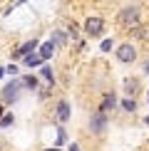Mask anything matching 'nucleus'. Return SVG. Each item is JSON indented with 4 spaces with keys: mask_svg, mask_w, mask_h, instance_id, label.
<instances>
[{
    "mask_svg": "<svg viewBox=\"0 0 149 151\" xmlns=\"http://www.w3.org/2000/svg\"><path fill=\"white\" fill-rule=\"evenodd\" d=\"M117 22H119L122 27H127V30L139 27L142 25V10L137 8V5H127V8H122L117 12Z\"/></svg>",
    "mask_w": 149,
    "mask_h": 151,
    "instance_id": "1",
    "label": "nucleus"
},
{
    "mask_svg": "<svg viewBox=\"0 0 149 151\" xmlns=\"http://www.w3.org/2000/svg\"><path fill=\"white\" fill-rule=\"evenodd\" d=\"M22 89V79H12L8 84L3 87V92H0V104H12L17 102V94Z\"/></svg>",
    "mask_w": 149,
    "mask_h": 151,
    "instance_id": "2",
    "label": "nucleus"
},
{
    "mask_svg": "<svg viewBox=\"0 0 149 151\" xmlns=\"http://www.w3.org/2000/svg\"><path fill=\"white\" fill-rule=\"evenodd\" d=\"M85 32L90 37H99L104 32V17L102 15H87L85 17Z\"/></svg>",
    "mask_w": 149,
    "mask_h": 151,
    "instance_id": "3",
    "label": "nucleus"
},
{
    "mask_svg": "<svg viewBox=\"0 0 149 151\" xmlns=\"http://www.w3.org/2000/svg\"><path fill=\"white\" fill-rule=\"evenodd\" d=\"M139 92H142V82H139V77H124V94H127V99L139 97Z\"/></svg>",
    "mask_w": 149,
    "mask_h": 151,
    "instance_id": "4",
    "label": "nucleus"
},
{
    "mask_svg": "<svg viewBox=\"0 0 149 151\" xmlns=\"http://www.w3.org/2000/svg\"><path fill=\"white\" fill-rule=\"evenodd\" d=\"M117 60L119 62H134L137 60V50H134V45H129V42H124V45H119L117 47Z\"/></svg>",
    "mask_w": 149,
    "mask_h": 151,
    "instance_id": "5",
    "label": "nucleus"
},
{
    "mask_svg": "<svg viewBox=\"0 0 149 151\" xmlns=\"http://www.w3.org/2000/svg\"><path fill=\"white\" fill-rule=\"evenodd\" d=\"M104 127H107V114L97 111V114L90 119V129L95 131V134H102V131H104Z\"/></svg>",
    "mask_w": 149,
    "mask_h": 151,
    "instance_id": "6",
    "label": "nucleus"
},
{
    "mask_svg": "<svg viewBox=\"0 0 149 151\" xmlns=\"http://www.w3.org/2000/svg\"><path fill=\"white\" fill-rule=\"evenodd\" d=\"M55 116H57L60 124H65L67 119H70V104H67L65 99H60V102H57V106H55Z\"/></svg>",
    "mask_w": 149,
    "mask_h": 151,
    "instance_id": "7",
    "label": "nucleus"
},
{
    "mask_svg": "<svg viewBox=\"0 0 149 151\" xmlns=\"http://www.w3.org/2000/svg\"><path fill=\"white\" fill-rule=\"evenodd\" d=\"M35 47H37V40H30V42H25L22 47H17L15 52H12V57H15V60H25L27 55H33Z\"/></svg>",
    "mask_w": 149,
    "mask_h": 151,
    "instance_id": "8",
    "label": "nucleus"
},
{
    "mask_svg": "<svg viewBox=\"0 0 149 151\" xmlns=\"http://www.w3.org/2000/svg\"><path fill=\"white\" fill-rule=\"evenodd\" d=\"M114 106H117V97H114L112 92H109V94H104L102 104H99V111H102V114H107V111H112Z\"/></svg>",
    "mask_w": 149,
    "mask_h": 151,
    "instance_id": "9",
    "label": "nucleus"
},
{
    "mask_svg": "<svg viewBox=\"0 0 149 151\" xmlns=\"http://www.w3.org/2000/svg\"><path fill=\"white\" fill-rule=\"evenodd\" d=\"M52 52H55L52 42H45V45H40V52H37V55H40V57H42V62H45V60H50V57H52Z\"/></svg>",
    "mask_w": 149,
    "mask_h": 151,
    "instance_id": "10",
    "label": "nucleus"
},
{
    "mask_svg": "<svg viewBox=\"0 0 149 151\" xmlns=\"http://www.w3.org/2000/svg\"><path fill=\"white\" fill-rule=\"evenodd\" d=\"M50 42H52V47H62V45H65V42H67V35L65 32H62V30H55V32H52V40H50Z\"/></svg>",
    "mask_w": 149,
    "mask_h": 151,
    "instance_id": "11",
    "label": "nucleus"
},
{
    "mask_svg": "<svg viewBox=\"0 0 149 151\" xmlns=\"http://www.w3.org/2000/svg\"><path fill=\"white\" fill-rule=\"evenodd\" d=\"M129 32H132V37H139V40H147V37H149V30L144 27V25H139V27L129 30Z\"/></svg>",
    "mask_w": 149,
    "mask_h": 151,
    "instance_id": "12",
    "label": "nucleus"
},
{
    "mask_svg": "<svg viewBox=\"0 0 149 151\" xmlns=\"http://www.w3.org/2000/svg\"><path fill=\"white\" fill-rule=\"evenodd\" d=\"M40 79H45V82H47V87L52 84V79H55V77H52V70H50L47 65H45V67L40 70Z\"/></svg>",
    "mask_w": 149,
    "mask_h": 151,
    "instance_id": "13",
    "label": "nucleus"
},
{
    "mask_svg": "<svg viewBox=\"0 0 149 151\" xmlns=\"http://www.w3.org/2000/svg\"><path fill=\"white\" fill-rule=\"evenodd\" d=\"M25 65L27 67H37V65H42V57L40 55H27V57H25Z\"/></svg>",
    "mask_w": 149,
    "mask_h": 151,
    "instance_id": "14",
    "label": "nucleus"
},
{
    "mask_svg": "<svg viewBox=\"0 0 149 151\" xmlns=\"http://www.w3.org/2000/svg\"><path fill=\"white\" fill-rule=\"evenodd\" d=\"M22 87H27V89H37V77H33V74L22 77Z\"/></svg>",
    "mask_w": 149,
    "mask_h": 151,
    "instance_id": "15",
    "label": "nucleus"
},
{
    "mask_svg": "<svg viewBox=\"0 0 149 151\" xmlns=\"http://www.w3.org/2000/svg\"><path fill=\"white\" fill-rule=\"evenodd\" d=\"M122 109H124V111H137V102L124 97V99H122Z\"/></svg>",
    "mask_w": 149,
    "mask_h": 151,
    "instance_id": "16",
    "label": "nucleus"
},
{
    "mask_svg": "<svg viewBox=\"0 0 149 151\" xmlns=\"http://www.w3.org/2000/svg\"><path fill=\"white\" fill-rule=\"evenodd\" d=\"M67 32H70L72 40H80V30H77V25H74V22H67Z\"/></svg>",
    "mask_w": 149,
    "mask_h": 151,
    "instance_id": "17",
    "label": "nucleus"
},
{
    "mask_svg": "<svg viewBox=\"0 0 149 151\" xmlns=\"http://www.w3.org/2000/svg\"><path fill=\"white\" fill-rule=\"evenodd\" d=\"M12 122H15V119H12V114L8 111V114H3V119H0V127H12Z\"/></svg>",
    "mask_w": 149,
    "mask_h": 151,
    "instance_id": "18",
    "label": "nucleus"
},
{
    "mask_svg": "<svg viewBox=\"0 0 149 151\" xmlns=\"http://www.w3.org/2000/svg\"><path fill=\"white\" fill-rule=\"evenodd\" d=\"M65 141H67V134H65V129L60 127V129H57V149H60V146H62Z\"/></svg>",
    "mask_w": 149,
    "mask_h": 151,
    "instance_id": "19",
    "label": "nucleus"
},
{
    "mask_svg": "<svg viewBox=\"0 0 149 151\" xmlns=\"http://www.w3.org/2000/svg\"><path fill=\"white\" fill-rule=\"evenodd\" d=\"M99 47H102V52H109V50L114 47V42H112V40H102V45H99Z\"/></svg>",
    "mask_w": 149,
    "mask_h": 151,
    "instance_id": "20",
    "label": "nucleus"
},
{
    "mask_svg": "<svg viewBox=\"0 0 149 151\" xmlns=\"http://www.w3.org/2000/svg\"><path fill=\"white\" fill-rule=\"evenodd\" d=\"M5 72H8V74H17V67L10 65V67H5Z\"/></svg>",
    "mask_w": 149,
    "mask_h": 151,
    "instance_id": "21",
    "label": "nucleus"
},
{
    "mask_svg": "<svg viewBox=\"0 0 149 151\" xmlns=\"http://www.w3.org/2000/svg\"><path fill=\"white\" fill-rule=\"evenodd\" d=\"M70 151H80V146L77 144H70Z\"/></svg>",
    "mask_w": 149,
    "mask_h": 151,
    "instance_id": "22",
    "label": "nucleus"
},
{
    "mask_svg": "<svg viewBox=\"0 0 149 151\" xmlns=\"http://www.w3.org/2000/svg\"><path fill=\"white\" fill-rule=\"evenodd\" d=\"M0 77H5V67H0Z\"/></svg>",
    "mask_w": 149,
    "mask_h": 151,
    "instance_id": "23",
    "label": "nucleus"
},
{
    "mask_svg": "<svg viewBox=\"0 0 149 151\" xmlns=\"http://www.w3.org/2000/svg\"><path fill=\"white\" fill-rule=\"evenodd\" d=\"M3 114H5V111H3V104H0V119H3Z\"/></svg>",
    "mask_w": 149,
    "mask_h": 151,
    "instance_id": "24",
    "label": "nucleus"
},
{
    "mask_svg": "<svg viewBox=\"0 0 149 151\" xmlns=\"http://www.w3.org/2000/svg\"><path fill=\"white\" fill-rule=\"evenodd\" d=\"M144 72H149V62H147V65H144Z\"/></svg>",
    "mask_w": 149,
    "mask_h": 151,
    "instance_id": "25",
    "label": "nucleus"
},
{
    "mask_svg": "<svg viewBox=\"0 0 149 151\" xmlns=\"http://www.w3.org/2000/svg\"><path fill=\"white\" fill-rule=\"evenodd\" d=\"M144 124H147V127H149V116H144Z\"/></svg>",
    "mask_w": 149,
    "mask_h": 151,
    "instance_id": "26",
    "label": "nucleus"
},
{
    "mask_svg": "<svg viewBox=\"0 0 149 151\" xmlns=\"http://www.w3.org/2000/svg\"><path fill=\"white\" fill-rule=\"evenodd\" d=\"M45 151H60V149H45Z\"/></svg>",
    "mask_w": 149,
    "mask_h": 151,
    "instance_id": "27",
    "label": "nucleus"
},
{
    "mask_svg": "<svg viewBox=\"0 0 149 151\" xmlns=\"http://www.w3.org/2000/svg\"><path fill=\"white\" fill-rule=\"evenodd\" d=\"M147 97H149V94H147Z\"/></svg>",
    "mask_w": 149,
    "mask_h": 151,
    "instance_id": "28",
    "label": "nucleus"
}]
</instances>
